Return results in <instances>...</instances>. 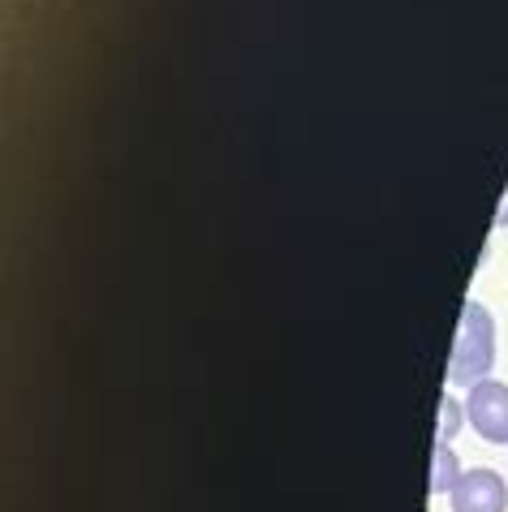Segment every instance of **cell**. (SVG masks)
<instances>
[{"label": "cell", "instance_id": "8992f818", "mask_svg": "<svg viewBox=\"0 0 508 512\" xmlns=\"http://www.w3.org/2000/svg\"><path fill=\"white\" fill-rule=\"evenodd\" d=\"M496 224H508V207H500V220Z\"/></svg>", "mask_w": 508, "mask_h": 512}, {"label": "cell", "instance_id": "3957f363", "mask_svg": "<svg viewBox=\"0 0 508 512\" xmlns=\"http://www.w3.org/2000/svg\"><path fill=\"white\" fill-rule=\"evenodd\" d=\"M453 512H504L508 508V487L496 469H470L461 474L453 491Z\"/></svg>", "mask_w": 508, "mask_h": 512}, {"label": "cell", "instance_id": "7a4b0ae2", "mask_svg": "<svg viewBox=\"0 0 508 512\" xmlns=\"http://www.w3.org/2000/svg\"><path fill=\"white\" fill-rule=\"evenodd\" d=\"M465 414H470L474 431L483 439H491V444H508V388L504 383H491V379L474 383Z\"/></svg>", "mask_w": 508, "mask_h": 512}, {"label": "cell", "instance_id": "6da1fadb", "mask_svg": "<svg viewBox=\"0 0 508 512\" xmlns=\"http://www.w3.org/2000/svg\"><path fill=\"white\" fill-rule=\"evenodd\" d=\"M496 358V323H491L487 306L465 302L461 306V327L453 340V362H448V379L453 383H483Z\"/></svg>", "mask_w": 508, "mask_h": 512}, {"label": "cell", "instance_id": "5b68a950", "mask_svg": "<svg viewBox=\"0 0 508 512\" xmlns=\"http://www.w3.org/2000/svg\"><path fill=\"white\" fill-rule=\"evenodd\" d=\"M457 426V401H444V435H453Z\"/></svg>", "mask_w": 508, "mask_h": 512}, {"label": "cell", "instance_id": "277c9868", "mask_svg": "<svg viewBox=\"0 0 508 512\" xmlns=\"http://www.w3.org/2000/svg\"><path fill=\"white\" fill-rule=\"evenodd\" d=\"M461 482V469L457 457L448 444H435V457H431V491H453Z\"/></svg>", "mask_w": 508, "mask_h": 512}]
</instances>
